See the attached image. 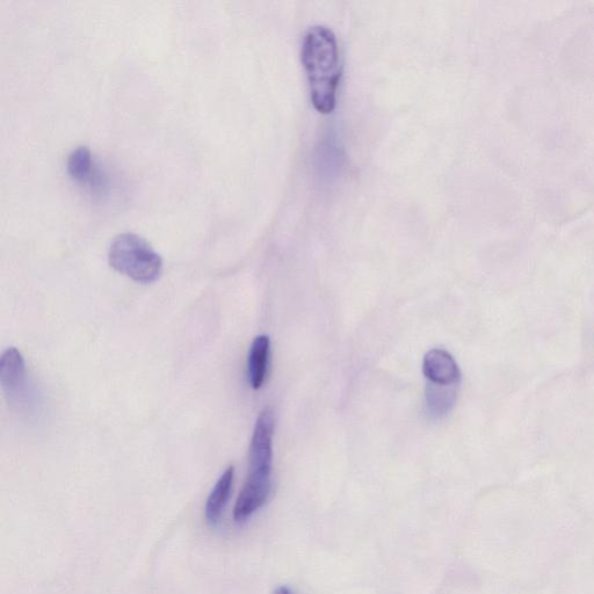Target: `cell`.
<instances>
[{"mask_svg": "<svg viewBox=\"0 0 594 594\" xmlns=\"http://www.w3.org/2000/svg\"><path fill=\"white\" fill-rule=\"evenodd\" d=\"M459 386H437L429 383L426 388L427 408L434 416H443L451 411L458 398Z\"/></svg>", "mask_w": 594, "mask_h": 594, "instance_id": "cell-9", "label": "cell"}, {"mask_svg": "<svg viewBox=\"0 0 594 594\" xmlns=\"http://www.w3.org/2000/svg\"><path fill=\"white\" fill-rule=\"evenodd\" d=\"M301 61L306 70L311 103L321 114L335 111L342 78L335 33L325 26L309 28L302 41Z\"/></svg>", "mask_w": 594, "mask_h": 594, "instance_id": "cell-1", "label": "cell"}, {"mask_svg": "<svg viewBox=\"0 0 594 594\" xmlns=\"http://www.w3.org/2000/svg\"><path fill=\"white\" fill-rule=\"evenodd\" d=\"M234 478L235 467L230 466L224 470L219 481L216 482L215 487L210 492L205 510V516L210 525H215L220 520L224 507L229 501Z\"/></svg>", "mask_w": 594, "mask_h": 594, "instance_id": "cell-7", "label": "cell"}, {"mask_svg": "<svg viewBox=\"0 0 594 594\" xmlns=\"http://www.w3.org/2000/svg\"><path fill=\"white\" fill-rule=\"evenodd\" d=\"M271 340L267 336H258L253 340L248 357V376L253 389L263 387L270 359Z\"/></svg>", "mask_w": 594, "mask_h": 594, "instance_id": "cell-6", "label": "cell"}, {"mask_svg": "<svg viewBox=\"0 0 594 594\" xmlns=\"http://www.w3.org/2000/svg\"><path fill=\"white\" fill-rule=\"evenodd\" d=\"M68 172L79 184L97 185L100 180L92 152L88 147L82 146L72 150L68 157Z\"/></svg>", "mask_w": 594, "mask_h": 594, "instance_id": "cell-8", "label": "cell"}, {"mask_svg": "<svg viewBox=\"0 0 594 594\" xmlns=\"http://www.w3.org/2000/svg\"><path fill=\"white\" fill-rule=\"evenodd\" d=\"M273 594H296L292 589H289L288 586H280L277 590L273 592Z\"/></svg>", "mask_w": 594, "mask_h": 594, "instance_id": "cell-10", "label": "cell"}, {"mask_svg": "<svg viewBox=\"0 0 594 594\" xmlns=\"http://www.w3.org/2000/svg\"><path fill=\"white\" fill-rule=\"evenodd\" d=\"M0 385L7 400L12 404L24 401L27 374L23 354L16 347H9L0 359Z\"/></svg>", "mask_w": 594, "mask_h": 594, "instance_id": "cell-4", "label": "cell"}, {"mask_svg": "<svg viewBox=\"0 0 594 594\" xmlns=\"http://www.w3.org/2000/svg\"><path fill=\"white\" fill-rule=\"evenodd\" d=\"M423 374L432 385L459 386L461 372L452 354L445 350L434 349L425 354Z\"/></svg>", "mask_w": 594, "mask_h": 594, "instance_id": "cell-5", "label": "cell"}, {"mask_svg": "<svg viewBox=\"0 0 594 594\" xmlns=\"http://www.w3.org/2000/svg\"><path fill=\"white\" fill-rule=\"evenodd\" d=\"M274 431V410L266 407L260 412L252 434L248 480L272 481Z\"/></svg>", "mask_w": 594, "mask_h": 594, "instance_id": "cell-3", "label": "cell"}, {"mask_svg": "<svg viewBox=\"0 0 594 594\" xmlns=\"http://www.w3.org/2000/svg\"><path fill=\"white\" fill-rule=\"evenodd\" d=\"M108 262L115 271L139 284H151L161 277L163 259L146 241L132 233L113 239Z\"/></svg>", "mask_w": 594, "mask_h": 594, "instance_id": "cell-2", "label": "cell"}]
</instances>
